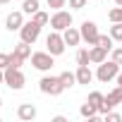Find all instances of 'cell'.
<instances>
[{"instance_id":"obj_1","label":"cell","mask_w":122,"mask_h":122,"mask_svg":"<svg viewBox=\"0 0 122 122\" xmlns=\"http://www.w3.org/2000/svg\"><path fill=\"white\" fill-rule=\"evenodd\" d=\"M38 89L46 93V96H60L65 91V84H62V79H60V74L57 77H53V74H46V77H41V81H38Z\"/></svg>"},{"instance_id":"obj_2","label":"cell","mask_w":122,"mask_h":122,"mask_svg":"<svg viewBox=\"0 0 122 122\" xmlns=\"http://www.w3.org/2000/svg\"><path fill=\"white\" fill-rule=\"evenodd\" d=\"M117 74H120V65L115 62V60H105V62H101V65H98L96 79H98L101 84H108V81H112Z\"/></svg>"},{"instance_id":"obj_3","label":"cell","mask_w":122,"mask_h":122,"mask_svg":"<svg viewBox=\"0 0 122 122\" xmlns=\"http://www.w3.org/2000/svg\"><path fill=\"white\" fill-rule=\"evenodd\" d=\"M65 46H67V43H65V38H62V31H55V29H53V31L48 34V38H46V50H48L50 55H55V57L62 55V53H65Z\"/></svg>"},{"instance_id":"obj_4","label":"cell","mask_w":122,"mask_h":122,"mask_svg":"<svg viewBox=\"0 0 122 122\" xmlns=\"http://www.w3.org/2000/svg\"><path fill=\"white\" fill-rule=\"evenodd\" d=\"M31 65L41 72H50L53 65H55V55H50L48 50H38V53H31Z\"/></svg>"},{"instance_id":"obj_5","label":"cell","mask_w":122,"mask_h":122,"mask_svg":"<svg viewBox=\"0 0 122 122\" xmlns=\"http://www.w3.org/2000/svg\"><path fill=\"white\" fill-rule=\"evenodd\" d=\"M5 84H7L12 91H19V89H24L26 77L22 74L19 67H7V70H5Z\"/></svg>"},{"instance_id":"obj_6","label":"cell","mask_w":122,"mask_h":122,"mask_svg":"<svg viewBox=\"0 0 122 122\" xmlns=\"http://www.w3.org/2000/svg\"><path fill=\"white\" fill-rule=\"evenodd\" d=\"M120 103H122V86H115V89L103 98V103L98 105V112L105 115V112H110V110H112L115 105H120Z\"/></svg>"},{"instance_id":"obj_7","label":"cell","mask_w":122,"mask_h":122,"mask_svg":"<svg viewBox=\"0 0 122 122\" xmlns=\"http://www.w3.org/2000/svg\"><path fill=\"white\" fill-rule=\"evenodd\" d=\"M79 31H81V41H86L89 46H96V43H98V36H101V31H98V26H96V22H91V19H86V22H81V26H79Z\"/></svg>"},{"instance_id":"obj_8","label":"cell","mask_w":122,"mask_h":122,"mask_svg":"<svg viewBox=\"0 0 122 122\" xmlns=\"http://www.w3.org/2000/svg\"><path fill=\"white\" fill-rule=\"evenodd\" d=\"M72 12H67V10H55V15L50 17V26L55 29V31H65L67 26H72Z\"/></svg>"},{"instance_id":"obj_9","label":"cell","mask_w":122,"mask_h":122,"mask_svg":"<svg viewBox=\"0 0 122 122\" xmlns=\"http://www.w3.org/2000/svg\"><path fill=\"white\" fill-rule=\"evenodd\" d=\"M19 36H22V41H26V43H36V38L41 36V24H36L34 19L31 22H24V26L19 29Z\"/></svg>"},{"instance_id":"obj_10","label":"cell","mask_w":122,"mask_h":122,"mask_svg":"<svg viewBox=\"0 0 122 122\" xmlns=\"http://www.w3.org/2000/svg\"><path fill=\"white\" fill-rule=\"evenodd\" d=\"M22 26H24V12L22 10H15L5 17V29L7 31H19Z\"/></svg>"},{"instance_id":"obj_11","label":"cell","mask_w":122,"mask_h":122,"mask_svg":"<svg viewBox=\"0 0 122 122\" xmlns=\"http://www.w3.org/2000/svg\"><path fill=\"white\" fill-rule=\"evenodd\" d=\"M62 38H65L67 46H79V43H81V31H79L77 26H67V29L62 31Z\"/></svg>"},{"instance_id":"obj_12","label":"cell","mask_w":122,"mask_h":122,"mask_svg":"<svg viewBox=\"0 0 122 122\" xmlns=\"http://www.w3.org/2000/svg\"><path fill=\"white\" fill-rule=\"evenodd\" d=\"M89 57H91V62H93V65H101V62H105V60H108V50L101 48V46L96 43V46L89 48Z\"/></svg>"},{"instance_id":"obj_13","label":"cell","mask_w":122,"mask_h":122,"mask_svg":"<svg viewBox=\"0 0 122 122\" xmlns=\"http://www.w3.org/2000/svg\"><path fill=\"white\" fill-rule=\"evenodd\" d=\"M93 77H96V74L91 72L89 65H79V67H77V84H91Z\"/></svg>"},{"instance_id":"obj_14","label":"cell","mask_w":122,"mask_h":122,"mask_svg":"<svg viewBox=\"0 0 122 122\" xmlns=\"http://www.w3.org/2000/svg\"><path fill=\"white\" fill-rule=\"evenodd\" d=\"M17 117L24 120V122L34 120V117H36V105H31V103H22V105L17 108Z\"/></svg>"},{"instance_id":"obj_15","label":"cell","mask_w":122,"mask_h":122,"mask_svg":"<svg viewBox=\"0 0 122 122\" xmlns=\"http://www.w3.org/2000/svg\"><path fill=\"white\" fill-rule=\"evenodd\" d=\"M79 115H81L84 120H89V122H93V120L98 117V108H96L93 103H89V101H86V103H84V105L79 108Z\"/></svg>"},{"instance_id":"obj_16","label":"cell","mask_w":122,"mask_h":122,"mask_svg":"<svg viewBox=\"0 0 122 122\" xmlns=\"http://www.w3.org/2000/svg\"><path fill=\"white\" fill-rule=\"evenodd\" d=\"M41 10V3L38 0H22V12L24 15H36Z\"/></svg>"},{"instance_id":"obj_17","label":"cell","mask_w":122,"mask_h":122,"mask_svg":"<svg viewBox=\"0 0 122 122\" xmlns=\"http://www.w3.org/2000/svg\"><path fill=\"white\" fill-rule=\"evenodd\" d=\"M12 53H17L19 57H24V60H26V57H31V43H26V41H19V43L15 46V50H12Z\"/></svg>"},{"instance_id":"obj_18","label":"cell","mask_w":122,"mask_h":122,"mask_svg":"<svg viewBox=\"0 0 122 122\" xmlns=\"http://www.w3.org/2000/svg\"><path fill=\"white\" fill-rule=\"evenodd\" d=\"M60 79H62V84H65V89H70V86H74L77 84V72H62L60 74Z\"/></svg>"},{"instance_id":"obj_19","label":"cell","mask_w":122,"mask_h":122,"mask_svg":"<svg viewBox=\"0 0 122 122\" xmlns=\"http://www.w3.org/2000/svg\"><path fill=\"white\" fill-rule=\"evenodd\" d=\"M112 43H115V38H112L110 34H101V36H98V46H101V48H105L108 53L112 50Z\"/></svg>"},{"instance_id":"obj_20","label":"cell","mask_w":122,"mask_h":122,"mask_svg":"<svg viewBox=\"0 0 122 122\" xmlns=\"http://www.w3.org/2000/svg\"><path fill=\"white\" fill-rule=\"evenodd\" d=\"M31 19H34L36 24H41V26H46V24H50V15H48V12H41V10H38L36 15H31Z\"/></svg>"},{"instance_id":"obj_21","label":"cell","mask_w":122,"mask_h":122,"mask_svg":"<svg viewBox=\"0 0 122 122\" xmlns=\"http://www.w3.org/2000/svg\"><path fill=\"white\" fill-rule=\"evenodd\" d=\"M115 41H122V22H112V26H110V31H108Z\"/></svg>"},{"instance_id":"obj_22","label":"cell","mask_w":122,"mask_h":122,"mask_svg":"<svg viewBox=\"0 0 122 122\" xmlns=\"http://www.w3.org/2000/svg\"><path fill=\"white\" fill-rule=\"evenodd\" d=\"M108 19H110V24H112V22H122V5L112 7V10L108 12Z\"/></svg>"},{"instance_id":"obj_23","label":"cell","mask_w":122,"mask_h":122,"mask_svg":"<svg viewBox=\"0 0 122 122\" xmlns=\"http://www.w3.org/2000/svg\"><path fill=\"white\" fill-rule=\"evenodd\" d=\"M103 98H105V96H103V93H101V91H91V93H89V98H86V101H89V103H93V105H96V108H98V105H101V103H103Z\"/></svg>"},{"instance_id":"obj_24","label":"cell","mask_w":122,"mask_h":122,"mask_svg":"<svg viewBox=\"0 0 122 122\" xmlns=\"http://www.w3.org/2000/svg\"><path fill=\"white\" fill-rule=\"evenodd\" d=\"M91 62V57H89V50L86 48H81L79 53H77V65H89Z\"/></svg>"},{"instance_id":"obj_25","label":"cell","mask_w":122,"mask_h":122,"mask_svg":"<svg viewBox=\"0 0 122 122\" xmlns=\"http://www.w3.org/2000/svg\"><path fill=\"white\" fill-rule=\"evenodd\" d=\"M65 3H67V0H46V5H48L50 10H62Z\"/></svg>"},{"instance_id":"obj_26","label":"cell","mask_w":122,"mask_h":122,"mask_svg":"<svg viewBox=\"0 0 122 122\" xmlns=\"http://www.w3.org/2000/svg\"><path fill=\"white\" fill-rule=\"evenodd\" d=\"M110 53H112V55H110V60H115V62L122 67V48H112Z\"/></svg>"},{"instance_id":"obj_27","label":"cell","mask_w":122,"mask_h":122,"mask_svg":"<svg viewBox=\"0 0 122 122\" xmlns=\"http://www.w3.org/2000/svg\"><path fill=\"white\" fill-rule=\"evenodd\" d=\"M22 62H24V57H19L17 53L10 55V67H22Z\"/></svg>"},{"instance_id":"obj_28","label":"cell","mask_w":122,"mask_h":122,"mask_svg":"<svg viewBox=\"0 0 122 122\" xmlns=\"http://www.w3.org/2000/svg\"><path fill=\"white\" fill-rule=\"evenodd\" d=\"M86 3H89V0H70V7L72 10H84Z\"/></svg>"},{"instance_id":"obj_29","label":"cell","mask_w":122,"mask_h":122,"mask_svg":"<svg viewBox=\"0 0 122 122\" xmlns=\"http://www.w3.org/2000/svg\"><path fill=\"white\" fill-rule=\"evenodd\" d=\"M7 67H10V55L0 53V70H7Z\"/></svg>"},{"instance_id":"obj_30","label":"cell","mask_w":122,"mask_h":122,"mask_svg":"<svg viewBox=\"0 0 122 122\" xmlns=\"http://www.w3.org/2000/svg\"><path fill=\"white\" fill-rule=\"evenodd\" d=\"M105 120H108V122H120V120H122V115H117V112H112V110H110V112H105Z\"/></svg>"},{"instance_id":"obj_31","label":"cell","mask_w":122,"mask_h":122,"mask_svg":"<svg viewBox=\"0 0 122 122\" xmlns=\"http://www.w3.org/2000/svg\"><path fill=\"white\" fill-rule=\"evenodd\" d=\"M115 81H117V86H122V72H120V74L115 77Z\"/></svg>"},{"instance_id":"obj_32","label":"cell","mask_w":122,"mask_h":122,"mask_svg":"<svg viewBox=\"0 0 122 122\" xmlns=\"http://www.w3.org/2000/svg\"><path fill=\"white\" fill-rule=\"evenodd\" d=\"M0 84H5V70H0Z\"/></svg>"},{"instance_id":"obj_33","label":"cell","mask_w":122,"mask_h":122,"mask_svg":"<svg viewBox=\"0 0 122 122\" xmlns=\"http://www.w3.org/2000/svg\"><path fill=\"white\" fill-rule=\"evenodd\" d=\"M7 3H10V0H0V5H7Z\"/></svg>"},{"instance_id":"obj_34","label":"cell","mask_w":122,"mask_h":122,"mask_svg":"<svg viewBox=\"0 0 122 122\" xmlns=\"http://www.w3.org/2000/svg\"><path fill=\"white\" fill-rule=\"evenodd\" d=\"M115 5H122V0H115Z\"/></svg>"},{"instance_id":"obj_35","label":"cell","mask_w":122,"mask_h":122,"mask_svg":"<svg viewBox=\"0 0 122 122\" xmlns=\"http://www.w3.org/2000/svg\"><path fill=\"white\" fill-rule=\"evenodd\" d=\"M0 105H3V98H0Z\"/></svg>"}]
</instances>
